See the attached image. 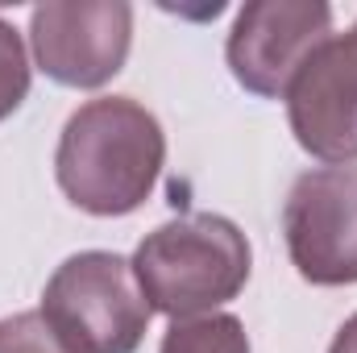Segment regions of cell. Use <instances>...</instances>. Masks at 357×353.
<instances>
[{
	"instance_id": "9c48e42d",
	"label": "cell",
	"mask_w": 357,
	"mask_h": 353,
	"mask_svg": "<svg viewBox=\"0 0 357 353\" xmlns=\"http://www.w3.org/2000/svg\"><path fill=\"white\" fill-rule=\"evenodd\" d=\"M29 96V54L21 33L0 17V121L13 117Z\"/></svg>"
},
{
	"instance_id": "30bf717a",
	"label": "cell",
	"mask_w": 357,
	"mask_h": 353,
	"mask_svg": "<svg viewBox=\"0 0 357 353\" xmlns=\"http://www.w3.org/2000/svg\"><path fill=\"white\" fill-rule=\"evenodd\" d=\"M0 353H71L42 312H17L0 320Z\"/></svg>"
},
{
	"instance_id": "8fae6325",
	"label": "cell",
	"mask_w": 357,
	"mask_h": 353,
	"mask_svg": "<svg viewBox=\"0 0 357 353\" xmlns=\"http://www.w3.org/2000/svg\"><path fill=\"white\" fill-rule=\"evenodd\" d=\"M328 353H357V312L341 324V329H337V337H333Z\"/></svg>"
},
{
	"instance_id": "ba28073f",
	"label": "cell",
	"mask_w": 357,
	"mask_h": 353,
	"mask_svg": "<svg viewBox=\"0 0 357 353\" xmlns=\"http://www.w3.org/2000/svg\"><path fill=\"white\" fill-rule=\"evenodd\" d=\"M158 353H250V337L237 316L208 312V316L171 320Z\"/></svg>"
},
{
	"instance_id": "6da1fadb",
	"label": "cell",
	"mask_w": 357,
	"mask_h": 353,
	"mask_svg": "<svg viewBox=\"0 0 357 353\" xmlns=\"http://www.w3.org/2000/svg\"><path fill=\"white\" fill-rule=\"evenodd\" d=\"M167 167V133L133 96L79 104L59 137L54 175L63 195L91 216L137 212Z\"/></svg>"
},
{
	"instance_id": "52a82bcc",
	"label": "cell",
	"mask_w": 357,
	"mask_h": 353,
	"mask_svg": "<svg viewBox=\"0 0 357 353\" xmlns=\"http://www.w3.org/2000/svg\"><path fill=\"white\" fill-rule=\"evenodd\" d=\"M295 142L324 167L357 163V21L324 38L287 88Z\"/></svg>"
},
{
	"instance_id": "7a4b0ae2",
	"label": "cell",
	"mask_w": 357,
	"mask_h": 353,
	"mask_svg": "<svg viewBox=\"0 0 357 353\" xmlns=\"http://www.w3.org/2000/svg\"><path fill=\"white\" fill-rule=\"evenodd\" d=\"M254 254L245 233L216 212H187L142 237L133 274L146 303L171 320L208 316L250 283Z\"/></svg>"
},
{
	"instance_id": "277c9868",
	"label": "cell",
	"mask_w": 357,
	"mask_h": 353,
	"mask_svg": "<svg viewBox=\"0 0 357 353\" xmlns=\"http://www.w3.org/2000/svg\"><path fill=\"white\" fill-rule=\"evenodd\" d=\"M282 237L299 278L316 287L357 283V163L295 179L282 204Z\"/></svg>"
},
{
	"instance_id": "3957f363",
	"label": "cell",
	"mask_w": 357,
	"mask_h": 353,
	"mask_svg": "<svg viewBox=\"0 0 357 353\" xmlns=\"http://www.w3.org/2000/svg\"><path fill=\"white\" fill-rule=\"evenodd\" d=\"M38 312L71 353H133L154 316L133 262L108 250L71 254L50 274Z\"/></svg>"
},
{
	"instance_id": "5b68a950",
	"label": "cell",
	"mask_w": 357,
	"mask_h": 353,
	"mask_svg": "<svg viewBox=\"0 0 357 353\" xmlns=\"http://www.w3.org/2000/svg\"><path fill=\"white\" fill-rule=\"evenodd\" d=\"M33 63L63 88H104L133 46V4L50 0L29 13Z\"/></svg>"
},
{
	"instance_id": "8992f818",
	"label": "cell",
	"mask_w": 357,
	"mask_h": 353,
	"mask_svg": "<svg viewBox=\"0 0 357 353\" xmlns=\"http://www.w3.org/2000/svg\"><path fill=\"white\" fill-rule=\"evenodd\" d=\"M333 38V4L324 0H250L229 33V71L245 91L282 100L312 50Z\"/></svg>"
}]
</instances>
